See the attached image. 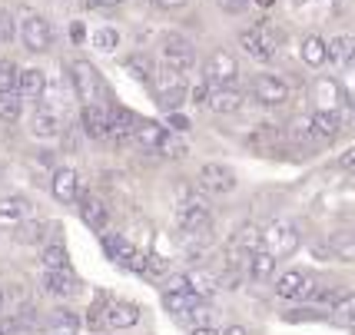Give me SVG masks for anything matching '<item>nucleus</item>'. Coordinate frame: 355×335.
Segmentation results:
<instances>
[{"mask_svg":"<svg viewBox=\"0 0 355 335\" xmlns=\"http://www.w3.org/2000/svg\"><path fill=\"white\" fill-rule=\"evenodd\" d=\"M180 206H176V226L183 232L186 239H206L213 232V209L209 203L196 193H186L180 189Z\"/></svg>","mask_w":355,"mask_h":335,"instance_id":"f257e3e1","label":"nucleus"},{"mask_svg":"<svg viewBox=\"0 0 355 335\" xmlns=\"http://www.w3.org/2000/svg\"><path fill=\"white\" fill-rule=\"evenodd\" d=\"M150 87H153V96H156V103H159V110H166V113L180 110V107H183V100L189 96L186 74L173 70V67H166V63H163V67H156Z\"/></svg>","mask_w":355,"mask_h":335,"instance_id":"f03ea898","label":"nucleus"},{"mask_svg":"<svg viewBox=\"0 0 355 335\" xmlns=\"http://www.w3.org/2000/svg\"><path fill=\"white\" fill-rule=\"evenodd\" d=\"M299 246H302V232H299V226L289 223V219H272V223L263 226V249H269L279 259L295 256Z\"/></svg>","mask_w":355,"mask_h":335,"instance_id":"7ed1b4c3","label":"nucleus"},{"mask_svg":"<svg viewBox=\"0 0 355 335\" xmlns=\"http://www.w3.org/2000/svg\"><path fill=\"white\" fill-rule=\"evenodd\" d=\"M246 96L259 107H282L293 100V87L276 74H252L246 87Z\"/></svg>","mask_w":355,"mask_h":335,"instance_id":"20e7f679","label":"nucleus"},{"mask_svg":"<svg viewBox=\"0 0 355 335\" xmlns=\"http://www.w3.org/2000/svg\"><path fill=\"white\" fill-rule=\"evenodd\" d=\"M249 150L256 153V156H299L295 146L289 143V133L276 126V123H263V126H256L252 133H249Z\"/></svg>","mask_w":355,"mask_h":335,"instance_id":"39448f33","label":"nucleus"},{"mask_svg":"<svg viewBox=\"0 0 355 335\" xmlns=\"http://www.w3.org/2000/svg\"><path fill=\"white\" fill-rule=\"evenodd\" d=\"M70 83H73V93H77L80 103H103V76L93 67L90 60H73L70 63Z\"/></svg>","mask_w":355,"mask_h":335,"instance_id":"423d86ee","label":"nucleus"},{"mask_svg":"<svg viewBox=\"0 0 355 335\" xmlns=\"http://www.w3.org/2000/svg\"><path fill=\"white\" fill-rule=\"evenodd\" d=\"M239 46L246 50V57H252L256 63H272L279 53V37L266 24H256V27H246L239 31Z\"/></svg>","mask_w":355,"mask_h":335,"instance_id":"0eeeda50","label":"nucleus"},{"mask_svg":"<svg viewBox=\"0 0 355 335\" xmlns=\"http://www.w3.org/2000/svg\"><path fill=\"white\" fill-rule=\"evenodd\" d=\"M159 53H163V63L173 67V70H180V74H189L196 67V46L183 33H166L159 40Z\"/></svg>","mask_w":355,"mask_h":335,"instance_id":"6e6552de","label":"nucleus"},{"mask_svg":"<svg viewBox=\"0 0 355 335\" xmlns=\"http://www.w3.org/2000/svg\"><path fill=\"white\" fill-rule=\"evenodd\" d=\"M202 80L206 83H213V87H232L236 80H239V63L232 57L230 50H213L209 57H206V67H202Z\"/></svg>","mask_w":355,"mask_h":335,"instance_id":"1a4fd4ad","label":"nucleus"},{"mask_svg":"<svg viewBox=\"0 0 355 335\" xmlns=\"http://www.w3.org/2000/svg\"><path fill=\"white\" fill-rule=\"evenodd\" d=\"M312 252H319L322 259L355 262V229H332V232H325V239L319 246H312Z\"/></svg>","mask_w":355,"mask_h":335,"instance_id":"9d476101","label":"nucleus"},{"mask_svg":"<svg viewBox=\"0 0 355 335\" xmlns=\"http://www.w3.org/2000/svg\"><path fill=\"white\" fill-rule=\"evenodd\" d=\"M315 289V279L306 269H289V273L276 275V295L286 302H306Z\"/></svg>","mask_w":355,"mask_h":335,"instance_id":"9b49d317","label":"nucleus"},{"mask_svg":"<svg viewBox=\"0 0 355 335\" xmlns=\"http://www.w3.org/2000/svg\"><path fill=\"white\" fill-rule=\"evenodd\" d=\"M236 173H232L226 163H202L200 166V186L213 196H230L236 189Z\"/></svg>","mask_w":355,"mask_h":335,"instance_id":"f8f14e48","label":"nucleus"},{"mask_svg":"<svg viewBox=\"0 0 355 335\" xmlns=\"http://www.w3.org/2000/svg\"><path fill=\"white\" fill-rule=\"evenodd\" d=\"M202 107H209L219 117H232V113H239V110L246 107V93L239 90L236 83L232 87H213L209 83V93H206V103Z\"/></svg>","mask_w":355,"mask_h":335,"instance_id":"ddd939ff","label":"nucleus"},{"mask_svg":"<svg viewBox=\"0 0 355 335\" xmlns=\"http://www.w3.org/2000/svg\"><path fill=\"white\" fill-rule=\"evenodd\" d=\"M80 126L90 139L110 137V103H83L80 110Z\"/></svg>","mask_w":355,"mask_h":335,"instance_id":"4468645a","label":"nucleus"},{"mask_svg":"<svg viewBox=\"0 0 355 335\" xmlns=\"http://www.w3.org/2000/svg\"><path fill=\"white\" fill-rule=\"evenodd\" d=\"M20 40H24V46H27L31 53H44V50H50V44H53V31H50V24H46L44 17L33 14L24 20Z\"/></svg>","mask_w":355,"mask_h":335,"instance_id":"2eb2a0df","label":"nucleus"},{"mask_svg":"<svg viewBox=\"0 0 355 335\" xmlns=\"http://www.w3.org/2000/svg\"><path fill=\"white\" fill-rule=\"evenodd\" d=\"M50 193H53V199H57V203H63V206L77 203V199H80V176H77V169H70V166L53 169V176H50Z\"/></svg>","mask_w":355,"mask_h":335,"instance_id":"dca6fc26","label":"nucleus"},{"mask_svg":"<svg viewBox=\"0 0 355 335\" xmlns=\"http://www.w3.org/2000/svg\"><path fill=\"white\" fill-rule=\"evenodd\" d=\"M139 117L133 110L120 107V103H110V139L113 143H133V130H137Z\"/></svg>","mask_w":355,"mask_h":335,"instance_id":"f3484780","label":"nucleus"},{"mask_svg":"<svg viewBox=\"0 0 355 335\" xmlns=\"http://www.w3.org/2000/svg\"><path fill=\"white\" fill-rule=\"evenodd\" d=\"M44 289L50 292V295H57V299H70V295L80 292V279L70 273V266H67V269H46Z\"/></svg>","mask_w":355,"mask_h":335,"instance_id":"a211bd4d","label":"nucleus"},{"mask_svg":"<svg viewBox=\"0 0 355 335\" xmlns=\"http://www.w3.org/2000/svg\"><path fill=\"white\" fill-rule=\"evenodd\" d=\"M77 203H80V219H83L93 232H107V226H110L107 203H103V199H96V196H80Z\"/></svg>","mask_w":355,"mask_h":335,"instance_id":"6ab92c4d","label":"nucleus"},{"mask_svg":"<svg viewBox=\"0 0 355 335\" xmlns=\"http://www.w3.org/2000/svg\"><path fill=\"white\" fill-rule=\"evenodd\" d=\"M166 133H170V130H166L163 123H156V120H139L137 130H133V143H137L139 150H146V153H159V146H163Z\"/></svg>","mask_w":355,"mask_h":335,"instance_id":"aec40b11","label":"nucleus"},{"mask_svg":"<svg viewBox=\"0 0 355 335\" xmlns=\"http://www.w3.org/2000/svg\"><path fill=\"white\" fill-rule=\"evenodd\" d=\"M276 269H279V256H272L269 249H256L249 256L246 275L252 282H269V279H276Z\"/></svg>","mask_w":355,"mask_h":335,"instance_id":"412c9836","label":"nucleus"},{"mask_svg":"<svg viewBox=\"0 0 355 335\" xmlns=\"http://www.w3.org/2000/svg\"><path fill=\"white\" fill-rule=\"evenodd\" d=\"M31 133H33V137H40V139L60 137V133H63L60 113H57V110H50V107H40L37 113H33V120H31Z\"/></svg>","mask_w":355,"mask_h":335,"instance_id":"4be33fe9","label":"nucleus"},{"mask_svg":"<svg viewBox=\"0 0 355 335\" xmlns=\"http://www.w3.org/2000/svg\"><path fill=\"white\" fill-rule=\"evenodd\" d=\"M46 90V74L40 67H24L20 70V80H17V93L27 96V100H40Z\"/></svg>","mask_w":355,"mask_h":335,"instance_id":"5701e85b","label":"nucleus"},{"mask_svg":"<svg viewBox=\"0 0 355 335\" xmlns=\"http://www.w3.org/2000/svg\"><path fill=\"white\" fill-rule=\"evenodd\" d=\"M103 252H107V259H113L116 266H123L137 256V249H133V243L126 239V236H120V232H103Z\"/></svg>","mask_w":355,"mask_h":335,"instance_id":"b1692460","label":"nucleus"},{"mask_svg":"<svg viewBox=\"0 0 355 335\" xmlns=\"http://www.w3.org/2000/svg\"><path fill=\"white\" fill-rule=\"evenodd\" d=\"M139 322V305L107 302V329H133Z\"/></svg>","mask_w":355,"mask_h":335,"instance_id":"393cba45","label":"nucleus"},{"mask_svg":"<svg viewBox=\"0 0 355 335\" xmlns=\"http://www.w3.org/2000/svg\"><path fill=\"white\" fill-rule=\"evenodd\" d=\"M299 57H302V63H306V67L319 70V67H325V63H329V44H325L322 37L309 33V37L302 40V46H299Z\"/></svg>","mask_w":355,"mask_h":335,"instance_id":"a878e982","label":"nucleus"},{"mask_svg":"<svg viewBox=\"0 0 355 335\" xmlns=\"http://www.w3.org/2000/svg\"><path fill=\"white\" fill-rule=\"evenodd\" d=\"M80 316L73 309H53L50 312V335H77Z\"/></svg>","mask_w":355,"mask_h":335,"instance_id":"bb28decb","label":"nucleus"},{"mask_svg":"<svg viewBox=\"0 0 355 335\" xmlns=\"http://www.w3.org/2000/svg\"><path fill=\"white\" fill-rule=\"evenodd\" d=\"M123 67L137 76L139 83H150V80H153V74H156L153 57H146V53H130V57L123 60Z\"/></svg>","mask_w":355,"mask_h":335,"instance_id":"cd10ccee","label":"nucleus"},{"mask_svg":"<svg viewBox=\"0 0 355 335\" xmlns=\"http://www.w3.org/2000/svg\"><path fill=\"white\" fill-rule=\"evenodd\" d=\"M352 53H355V37L349 33H339L336 40H329V60L332 63H352Z\"/></svg>","mask_w":355,"mask_h":335,"instance_id":"c85d7f7f","label":"nucleus"},{"mask_svg":"<svg viewBox=\"0 0 355 335\" xmlns=\"http://www.w3.org/2000/svg\"><path fill=\"white\" fill-rule=\"evenodd\" d=\"M20 110H24L20 93H0V123H17Z\"/></svg>","mask_w":355,"mask_h":335,"instance_id":"c756f323","label":"nucleus"},{"mask_svg":"<svg viewBox=\"0 0 355 335\" xmlns=\"http://www.w3.org/2000/svg\"><path fill=\"white\" fill-rule=\"evenodd\" d=\"M93 46L100 53H113L120 46V33L113 31V27H100V31H93Z\"/></svg>","mask_w":355,"mask_h":335,"instance_id":"7c9ffc66","label":"nucleus"},{"mask_svg":"<svg viewBox=\"0 0 355 335\" xmlns=\"http://www.w3.org/2000/svg\"><path fill=\"white\" fill-rule=\"evenodd\" d=\"M44 266H46V269H67V266H70V256H67V249H63L60 243L46 246V249H44Z\"/></svg>","mask_w":355,"mask_h":335,"instance_id":"2f4dec72","label":"nucleus"},{"mask_svg":"<svg viewBox=\"0 0 355 335\" xmlns=\"http://www.w3.org/2000/svg\"><path fill=\"white\" fill-rule=\"evenodd\" d=\"M17 80H20V67L10 60L0 63V93H17Z\"/></svg>","mask_w":355,"mask_h":335,"instance_id":"473e14b6","label":"nucleus"},{"mask_svg":"<svg viewBox=\"0 0 355 335\" xmlns=\"http://www.w3.org/2000/svg\"><path fill=\"white\" fill-rule=\"evenodd\" d=\"M332 312H336V322H342V325L355 329V295H352V292H349V295H345V299H342Z\"/></svg>","mask_w":355,"mask_h":335,"instance_id":"72a5a7b5","label":"nucleus"},{"mask_svg":"<svg viewBox=\"0 0 355 335\" xmlns=\"http://www.w3.org/2000/svg\"><path fill=\"white\" fill-rule=\"evenodd\" d=\"M27 213H31V206H27V199H20V196L0 203V216L3 219H20V216H27Z\"/></svg>","mask_w":355,"mask_h":335,"instance_id":"f704fd0d","label":"nucleus"},{"mask_svg":"<svg viewBox=\"0 0 355 335\" xmlns=\"http://www.w3.org/2000/svg\"><path fill=\"white\" fill-rule=\"evenodd\" d=\"M139 275H146V279H166V275H170V262L159 259V256H146Z\"/></svg>","mask_w":355,"mask_h":335,"instance_id":"c9c22d12","label":"nucleus"},{"mask_svg":"<svg viewBox=\"0 0 355 335\" xmlns=\"http://www.w3.org/2000/svg\"><path fill=\"white\" fill-rule=\"evenodd\" d=\"M107 302L110 299H96V305L90 309V316H87V325H90L93 332H100L107 325Z\"/></svg>","mask_w":355,"mask_h":335,"instance_id":"e433bc0d","label":"nucleus"},{"mask_svg":"<svg viewBox=\"0 0 355 335\" xmlns=\"http://www.w3.org/2000/svg\"><path fill=\"white\" fill-rule=\"evenodd\" d=\"M159 153H163V156H173V160H180V156H186V143L183 139H176V133H166Z\"/></svg>","mask_w":355,"mask_h":335,"instance_id":"4c0bfd02","label":"nucleus"},{"mask_svg":"<svg viewBox=\"0 0 355 335\" xmlns=\"http://www.w3.org/2000/svg\"><path fill=\"white\" fill-rule=\"evenodd\" d=\"M14 33H17L14 17L7 14V10H0V44H10V40H14Z\"/></svg>","mask_w":355,"mask_h":335,"instance_id":"58836bf2","label":"nucleus"},{"mask_svg":"<svg viewBox=\"0 0 355 335\" xmlns=\"http://www.w3.org/2000/svg\"><path fill=\"white\" fill-rule=\"evenodd\" d=\"M309 319H322V309H295V312H286V322H309Z\"/></svg>","mask_w":355,"mask_h":335,"instance_id":"ea45409f","label":"nucleus"},{"mask_svg":"<svg viewBox=\"0 0 355 335\" xmlns=\"http://www.w3.org/2000/svg\"><path fill=\"white\" fill-rule=\"evenodd\" d=\"M219 3V10H223V14H243V10H246L249 3H252V0H216Z\"/></svg>","mask_w":355,"mask_h":335,"instance_id":"a19ab883","label":"nucleus"},{"mask_svg":"<svg viewBox=\"0 0 355 335\" xmlns=\"http://www.w3.org/2000/svg\"><path fill=\"white\" fill-rule=\"evenodd\" d=\"M339 169H342V173H349V176H355V146H352V150H345L339 156Z\"/></svg>","mask_w":355,"mask_h":335,"instance_id":"79ce46f5","label":"nucleus"},{"mask_svg":"<svg viewBox=\"0 0 355 335\" xmlns=\"http://www.w3.org/2000/svg\"><path fill=\"white\" fill-rule=\"evenodd\" d=\"M186 130H189V120H186L183 113H176V110H173L170 113V133H186Z\"/></svg>","mask_w":355,"mask_h":335,"instance_id":"37998d69","label":"nucleus"},{"mask_svg":"<svg viewBox=\"0 0 355 335\" xmlns=\"http://www.w3.org/2000/svg\"><path fill=\"white\" fill-rule=\"evenodd\" d=\"M20 239L31 243V239H44V226H24L20 229Z\"/></svg>","mask_w":355,"mask_h":335,"instance_id":"c03bdc74","label":"nucleus"},{"mask_svg":"<svg viewBox=\"0 0 355 335\" xmlns=\"http://www.w3.org/2000/svg\"><path fill=\"white\" fill-rule=\"evenodd\" d=\"M156 3H159L163 10H176V7H183L186 0H156Z\"/></svg>","mask_w":355,"mask_h":335,"instance_id":"a18cd8bd","label":"nucleus"},{"mask_svg":"<svg viewBox=\"0 0 355 335\" xmlns=\"http://www.w3.org/2000/svg\"><path fill=\"white\" fill-rule=\"evenodd\" d=\"M70 37H73V44H80V40L87 37V33H83V24H73V27H70Z\"/></svg>","mask_w":355,"mask_h":335,"instance_id":"49530a36","label":"nucleus"},{"mask_svg":"<svg viewBox=\"0 0 355 335\" xmlns=\"http://www.w3.org/2000/svg\"><path fill=\"white\" fill-rule=\"evenodd\" d=\"M219 335H249V329L246 325H230L226 332H219Z\"/></svg>","mask_w":355,"mask_h":335,"instance_id":"de8ad7c7","label":"nucleus"},{"mask_svg":"<svg viewBox=\"0 0 355 335\" xmlns=\"http://www.w3.org/2000/svg\"><path fill=\"white\" fill-rule=\"evenodd\" d=\"M193 335H219V332L213 329V325H196V329H193Z\"/></svg>","mask_w":355,"mask_h":335,"instance_id":"09e8293b","label":"nucleus"},{"mask_svg":"<svg viewBox=\"0 0 355 335\" xmlns=\"http://www.w3.org/2000/svg\"><path fill=\"white\" fill-rule=\"evenodd\" d=\"M93 7H120L123 0H90Z\"/></svg>","mask_w":355,"mask_h":335,"instance_id":"8fccbe9b","label":"nucleus"},{"mask_svg":"<svg viewBox=\"0 0 355 335\" xmlns=\"http://www.w3.org/2000/svg\"><path fill=\"white\" fill-rule=\"evenodd\" d=\"M256 3H259V7H272V0H256Z\"/></svg>","mask_w":355,"mask_h":335,"instance_id":"3c124183","label":"nucleus"},{"mask_svg":"<svg viewBox=\"0 0 355 335\" xmlns=\"http://www.w3.org/2000/svg\"><path fill=\"white\" fill-rule=\"evenodd\" d=\"M0 309H3V289H0Z\"/></svg>","mask_w":355,"mask_h":335,"instance_id":"603ef678","label":"nucleus"},{"mask_svg":"<svg viewBox=\"0 0 355 335\" xmlns=\"http://www.w3.org/2000/svg\"><path fill=\"white\" fill-rule=\"evenodd\" d=\"M0 335H7V332H3V329H0Z\"/></svg>","mask_w":355,"mask_h":335,"instance_id":"864d4df0","label":"nucleus"},{"mask_svg":"<svg viewBox=\"0 0 355 335\" xmlns=\"http://www.w3.org/2000/svg\"><path fill=\"white\" fill-rule=\"evenodd\" d=\"M352 60H355V53H352Z\"/></svg>","mask_w":355,"mask_h":335,"instance_id":"5fc2aeb1","label":"nucleus"}]
</instances>
